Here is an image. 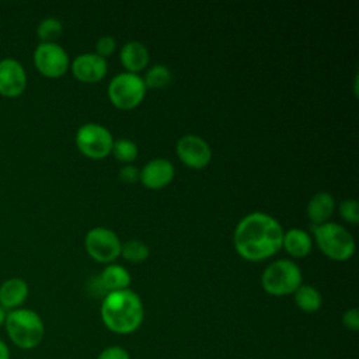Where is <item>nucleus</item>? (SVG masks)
<instances>
[{
	"mask_svg": "<svg viewBox=\"0 0 359 359\" xmlns=\"http://www.w3.org/2000/svg\"><path fill=\"white\" fill-rule=\"evenodd\" d=\"M63 25L60 20L55 17L43 18L36 27V36L41 43H55V41L62 35Z\"/></svg>",
	"mask_w": 359,
	"mask_h": 359,
	"instance_id": "aec40b11",
	"label": "nucleus"
},
{
	"mask_svg": "<svg viewBox=\"0 0 359 359\" xmlns=\"http://www.w3.org/2000/svg\"><path fill=\"white\" fill-rule=\"evenodd\" d=\"M180 160L195 170L206 167L212 160V149L205 139L198 135H184L175 146Z\"/></svg>",
	"mask_w": 359,
	"mask_h": 359,
	"instance_id": "9d476101",
	"label": "nucleus"
},
{
	"mask_svg": "<svg viewBox=\"0 0 359 359\" xmlns=\"http://www.w3.org/2000/svg\"><path fill=\"white\" fill-rule=\"evenodd\" d=\"M115 45H116L115 39L111 35H104L95 43V50H97L95 53L105 59L107 56L112 55V52L115 50Z\"/></svg>",
	"mask_w": 359,
	"mask_h": 359,
	"instance_id": "393cba45",
	"label": "nucleus"
},
{
	"mask_svg": "<svg viewBox=\"0 0 359 359\" xmlns=\"http://www.w3.org/2000/svg\"><path fill=\"white\" fill-rule=\"evenodd\" d=\"M6 331L11 342L21 349L36 348L45 335V325L39 314L31 309H15L6 314Z\"/></svg>",
	"mask_w": 359,
	"mask_h": 359,
	"instance_id": "7ed1b4c3",
	"label": "nucleus"
},
{
	"mask_svg": "<svg viewBox=\"0 0 359 359\" xmlns=\"http://www.w3.org/2000/svg\"><path fill=\"white\" fill-rule=\"evenodd\" d=\"M302 271L290 259L273 261L264 269L261 275V285L264 290L272 296L292 294L302 285Z\"/></svg>",
	"mask_w": 359,
	"mask_h": 359,
	"instance_id": "39448f33",
	"label": "nucleus"
},
{
	"mask_svg": "<svg viewBox=\"0 0 359 359\" xmlns=\"http://www.w3.org/2000/svg\"><path fill=\"white\" fill-rule=\"evenodd\" d=\"M76 146L86 157L101 160L112 151L114 139L107 128L98 123H84L76 133Z\"/></svg>",
	"mask_w": 359,
	"mask_h": 359,
	"instance_id": "0eeeda50",
	"label": "nucleus"
},
{
	"mask_svg": "<svg viewBox=\"0 0 359 359\" xmlns=\"http://www.w3.org/2000/svg\"><path fill=\"white\" fill-rule=\"evenodd\" d=\"M335 209V199L331 194L320 191L307 203V216L314 226L325 223Z\"/></svg>",
	"mask_w": 359,
	"mask_h": 359,
	"instance_id": "dca6fc26",
	"label": "nucleus"
},
{
	"mask_svg": "<svg viewBox=\"0 0 359 359\" xmlns=\"http://www.w3.org/2000/svg\"><path fill=\"white\" fill-rule=\"evenodd\" d=\"M174 165L165 158H153L139 171L140 182L149 189H160L174 178Z\"/></svg>",
	"mask_w": 359,
	"mask_h": 359,
	"instance_id": "ddd939ff",
	"label": "nucleus"
},
{
	"mask_svg": "<svg viewBox=\"0 0 359 359\" xmlns=\"http://www.w3.org/2000/svg\"><path fill=\"white\" fill-rule=\"evenodd\" d=\"M146 95L143 79L135 73H119L108 84V98L119 109L136 108Z\"/></svg>",
	"mask_w": 359,
	"mask_h": 359,
	"instance_id": "423d86ee",
	"label": "nucleus"
},
{
	"mask_svg": "<svg viewBox=\"0 0 359 359\" xmlns=\"http://www.w3.org/2000/svg\"><path fill=\"white\" fill-rule=\"evenodd\" d=\"M282 247L289 255L294 258H303L311 251L313 240L307 231L302 229H290L283 233Z\"/></svg>",
	"mask_w": 359,
	"mask_h": 359,
	"instance_id": "f3484780",
	"label": "nucleus"
},
{
	"mask_svg": "<svg viewBox=\"0 0 359 359\" xmlns=\"http://www.w3.org/2000/svg\"><path fill=\"white\" fill-rule=\"evenodd\" d=\"M28 297V285L21 278H8L0 285V306L7 311L20 309Z\"/></svg>",
	"mask_w": 359,
	"mask_h": 359,
	"instance_id": "4468645a",
	"label": "nucleus"
},
{
	"mask_svg": "<svg viewBox=\"0 0 359 359\" xmlns=\"http://www.w3.org/2000/svg\"><path fill=\"white\" fill-rule=\"evenodd\" d=\"M314 240L318 248L334 261H346L355 252L352 234L341 224L325 222L313 227Z\"/></svg>",
	"mask_w": 359,
	"mask_h": 359,
	"instance_id": "20e7f679",
	"label": "nucleus"
},
{
	"mask_svg": "<svg viewBox=\"0 0 359 359\" xmlns=\"http://www.w3.org/2000/svg\"><path fill=\"white\" fill-rule=\"evenodd\" d=\"M143 317V303L135 292L123 289L105 294L101 304V318L112 332L132 334L140 327Z\"/></svg>",
	"mask_w": 359,
	"mask_h": 359,
	"instance_id": "f03ea898",
	"label": "nucleus"
},
{
	"mask_svg": "<svg viewBox=\"0 0 359 359\" xmlns=\"http://www.w3.org/2000/svg\"><path fill=\"white\" fill-rule=\"evenodd\" d=\"M283 229L280 223L262 212L244 216L234 230V247L247 261H262L276 254L282 247Z\"/></svg>",
	"mask_w": 359,
	"mask_h": 359,
	"instance_id": "f257e3e1",
	"label": "nucleus"
},
{
	"mask_svg": "<svg viewBox=\"0 0 359 359\" xmlns=\"http://www.w3.org/2000/svg\"><path fill=\"white\" fill-rule=\"evenodd\" d=\"M6 314H7V311L0 306V325H3L4 324V320H6Z\"/></svg>",
	"mask_w": 359,
	"mask_h": 359,
	"instance_id": "c756f323",
	"label": "nucleus"
},
{
	"mask_svg": "<svg viewBox=\"0 0 359 359\" xmlns=\"http://www.w3.org/2000/svg\"><path fill=\"white\" fill-rule=\"evenodd\" d=\"M121 255L129 262H143L149 257V247L142 240H128L121 247Z\"/></svg>",
	"mask_w": 359,
	"mask_h": 359,
	"instance_id": "4be33fe9",
	"label": "nucleus"
},
{
	"mask_svg": "<svg viewBox=\"0 0 359 359\" xmlns=\"http://www.w3.org/2000/svg\"><path fill=\"white\" fill-rule=\"evenodd\" d=\"M100 280L104 285L105 290L109 293V292L128 289V286L130 283V275L123 266L111 264V265L105 266V269L101 272Z\"/></svg>",
	"mask_w": 359,
	"mask_h": 359,
	"instance_id": "a211bd4d",
	"label": "nucleus"
},
{
	"mask_svg": "<svg viewBox=\"0 0 359 359\" xmlns=\"http://www.w3.org/2000/svg\"><path fill=\"white\" fill-rule=\"evenodd\" d=\"M293 294H294V303L302 311L314 313L323 304V297H321L320 292L311 285L302 283Z\"/></svg>",
	"mask_w": 359,
	"mask_h": 359,
	"instance_id": "6ab92c4d",
	"label": "nucleus"
},
{
	"mask_svg": "<svg viewBox=\"0 0 359 359\" xmlns=\"http://www.w3.org/2000/svg\"><path fill=\"white\" fill-rule=\"evenodd\" d=\"M341 217L351 223V224H358L359 222V205L356 199H344L339 206H338Z\"/></svg>",
	"mask_w": 359,
	"mask_h": 359,
	"instance_id": "b1692460",
	"label": "nucleus"
},
{
	"mask_svg": "<svg viewBox=\"0 0 359 359\" xmlns=\"http://www.w3.org/2000/svg\"><path fill=\"white\" fill-rule=\"evenodd\" d=\"M27 73L24 66L14 57L0 60V95L6 98L20 97L27 88Z\"/></svg>",
	"mask_w": 359,
	"mask_h": 359,
	"instance_id": "9b49d317",
	"label": "nucleus"
},
{
	"mask_svg": "<svg viewBox=\"0 0 359 359\" xmlns=\"http://www.w3.org/2000/svg\"><path fill=\"white\" fill-rule=\"evenodd\" d=\"M170 81H171V72L164 65L151 66L146 72V76L143 77V83L146 88H150V90H161L167 87Z\"/></svg>",
	"mask_w": 359,
	"mask_h": 359,
	"instance_id": "412c9836",
	"label": "nucleus"
},
{
	"mask_svg": "<svg viewBox=\"0 0 359 359\" xmlns=\"http://www.w3.org/2000/svg\"><path fill=\"white\" fill-rule=\"evenodd\" d=\"M121 63L129 73L137 74L149 63V50L139 41H129L121 49Z\"/></svg>",
	"mask_w": 359,
	"mask_h": 359,
	"instance_id": "2eb2a0df",
	"label": "nucleus"
},
{
	"mask_svg": "<svg viewBox=\"0 0 359 359\" xmlns=\"http://www.w3.org/2000/svg\"><path fill=\"white\" fill-rule=\"evenodd\" d=\"M342 324L351 331H358L359 330V310L356 307L348 309L342 316Z\"/></svg>",
	"mask_w": 359,
	"mask_h": 359,
	"instance_id": "a878e982",
	"label": "nucleus"
},
{
	"mask_svg": "<svg viewBox=\"0 0 359 359\" xmlns=\"http://www.w3.org/2000/svg\"><path fill=\"white\" fill-rule=\"evenodd\" d=\"M35 69L48 79L62 77L70 67L67 52L55 43H39L34 50Z\"/></svg>",
	"mask_w": 359,
	"mask_h": 359,
	"instance_id": "1a4fd4ad",
	"label": "nucleus"
},
{
	"mask_svg": "<svg viewBox=\"0 0 359 359\" xmlns=\"http://www.w3.org/2000/svg\"><path fill=\"white\" fill-rule=\"evenodd\" d=\"M111 153H114L118 161L130 164L137 157V146L130 139H118L114 142Z\"/></svg>",
	"mask_w": 359,
	"mask_h": 359,
	"instance_id": "5701e85b",
	"label": "nucleus"
},
{
	"mask_svg": "<svg viewBox=\"0 0 359 359\" xmlns=\"http://www.w3.org/2000/svg\"><path fill=\"white\" fill-rule=\"evenodd\" d=\"M0 359H10L8 346H7L6 342H3L1 339H0Z\"/></svg>",
	"mask_w": 359,
	"mask_h": 359,
	"instance_id": "c85d7f7f",
	"label": "nucleus"
},
{
	"mask_svg": "<svg viewBox=\"0 0 359 359\" xmlns=\"http://www.w3.org/2000/svg\"><path fill=\"white\" fill-rule=\"evenodd\" d=\"M73 76L81 83H97L107 74V60L97 53H81L70 65Z\"/></svg>",
	"mask_w": 359,
	"mask_h": 359,
	"instance_id": "f8f14e48",
	"label": "nucleus"
},
{
	"mask_svg": "<svg viewBox=\"0 0 359 359\" xmlns=\"http://www.w3.org/2000/svg\"><path fill=\"white\" fill-rule=\"evenodd\" d=\"M119 178L123 181V182H128V184H133L139 180V170L130 164L122 167L119 170Z\"/></svg>",
	"mask_w": 359,
	"mask_h": 359,
	"instance_id": "cd10ccee",
	"label": "nucleus"
},
{
	"mask_svg": "<svg viewBox=\"0 0 359 359\" xmlns=\"http://www.w3.org/2000/svg\"><path fill=\"white\" fill-rule=\"evenodd\" d=\"M97 359H130V358L126 349L121 346H108L97 356Z\"/></svg>",
	"mask_w": 359,
	"mask_h": 359,
	"instance_id": "bb28decb",
	"label": "nucleus"
},
{
	"mask_svg": "<svg viewBox=\"0 0 359 359\" xmlns=\"http://www.w3.org/2000/svg\"><path fill=\"white\" fill-rule=\"evenodd\" d=\"M84 245L86 251L93 259L108 264L121 255L122 243L112 230L105 227H94L86 234Z\"/></svg>",
	"mask_w": 359,
	"mask_h": 359,
	"instance_id": "6e6552de",
	"label": "nucleus"
}]
</instances>
